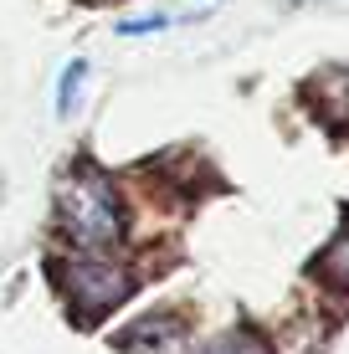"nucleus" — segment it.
<instances>
[{
  "label": "nucleus",
  "mask_w": 349,
  "mask_h": 354,
  "mask_svg": "<svg viewBox=\"0 0 349 354\" xmlns=\"http://www.w3.org/2000/svg\"><path fill=\"white\" fill-rule=\"evenodd\" d=\"M57 231L82 257H108L124 241V201L103 169L72 165L57 180Z\"/></svg>",
  "instance_id": "nucleus-1"
},
{
  "label": "nucleus",
  "mask_w": 349,
  "mask_h": 354,
  "mask_svg": "<svg viewBox=\"0 0 349 354\" xmlns=\"http://www.w3.org/2000/svg\"><path fill=\"white\" fill-rule=\"evenodd\" d=\"M170 26V16H139V21H124L118 36H144V31H164Z\"/></svg>",
  "instance_id": "nucleus-7"
},
{
  "label": "nucleus",
  "mask_w": 349,
  "mask_h": 354,
  "mask_svg": "<svg viewBox=\"0 0 349 354\" xmlns=\"http://www.w3.org/2000/svg\"><path fill=\"white\" fill-rule=\"evenodd\" d=\"M57 277H62V292H67V308L77 313L82 324L103 319V313H113L118 303L134 292V277L124 272V267H113V257H72L57 267Z\"/></svg>",
  "instance_id": "nucleus-2"
},
{
  "label": "nucleus",
  "mask_w": 349,
  "mask_h": 354,
  "mask_svg": "<svg viewBox=\"0 0 349 354\" xmlns=\"http://www.w3.org/2000/svg\"><path fill=\"white\" fill-rule=\"evenodd\" d=\"M82 77H88V62L72 57L62 67V77H57V118H72V108H77V97H82Z\"/></svg>",
  "instance_id": "nucleus-6"
},
{
  "label": "nucleus",
  "mask_w": 349,
  "mask_h": 354,
  "mask_svg": "<svg viewBox=\"0 0 349 354\" xmlns=\"http://www.w3.org/2000/svg\"><path fill=\"white\" fill-rule=\"evenodd\" d=\"M319 272H323V277H334V288H349V211H344L339 236H334V241H329V252L319 257Z\"/></svg>",
  "instance_id": "nucleus-5"
},
{
  "label": "nucleus",
  "mask_w": 349,
  "mask_h": 354,
  "mask_svg": "<svg viewBox=\"0 0 349 354\" xmlns=\"http://www.w3.org/2000/svg\"><path fill=\"white\" fill-rule=\"evenodd\" d=\"M124 354H180L185 349V324L175 319H139L129 334H118Z\"/></svg>",
  "instance_id": "nucleus-3"
},
{
  "label": "nucleus",
  "mask_w": 349,
  "mask_h": 354,
  "mask_svg": "<svg viewBox=\"0 0 349 354\" xmlns=\"http://www.w3.org/2000/svg\"><path fill=\"white\" fill-rule=\"evenodd\" d=\"M190 354H272V349L262 344V334H252V328H226V334L206 339V344L190 349Z\"/></svg>",
  "instance_id": "nucleus-4"
}]
</instances>
